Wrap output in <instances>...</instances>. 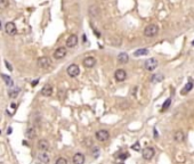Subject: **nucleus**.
I'll list each match as a JSON object with an SVG mask.
<instances>
[{
  "mask_svg": "<svg viewBox=\"0 0 194 164\" xmlns=\"http://www.w3.org/2000/svg\"><path fill=\"white\" fill-rule=\"evenodd\" d=\"M158 32H159V27L156 26L155 24H150V25H147L145 27L144 35L147 37V38H152V37H154V35L158 34Z\"/></svg>",
  "mask_w": 194,
  "mask_h": 164,
  "instance_id": "obj_1",
  "label": "nucleus"
},
{
  "mask_svg": "<svg viewBox=\"0 0 194 164\" xmlns=\"http://www.w3.org/2000/svg\"><path fill=\"white\" fill-rule=\"evenodd\" d=\"M50 65H52V60H50L49 57H47V56H42V57L38 58V66L39 67L48 68V67H50Z\"/></svg>",
  "mask_w": 194,
  "mask_h": 164,
  "instance_id": "obj_2",
  "label": "nucleus"
},
{
  "mask_svg": "<svg viewBox=\"0 0 194 164\" xmlns=\"http://www.w3.org/2000/svg\"><path fill=\"white\" fill-rule=\"evenodd\" d=\"M95 137H96V139H97L98 141L104 142V141L109 140L110 133H109V131H106V130H98V131L95 133Z\"/></svg>",
  "mask_w": 194,
  "mask_h": 164,
  "instance_id": "obj_3",
  "label": "nucleus"
},
{
  "mask_svg": "<svg viewBox=\"0 0 194 164\" xmlns=\"http://www.w3.org/2000/svg\"><path fill=\"white\" fill-rule=\"evenodd\" d=\"M155 154V150L152 148V147H146V148H144L142 151V156L144 160H146V161H150V160H152L153 158V156H154Z\"/></svg>",
  "mask_w": 194,
  "mask_h": 164,
  "instance_id": "obj_4",
  "label": "nucleus"
},
{
  "mask_svg": "<svg viewBox=\"0 0 194 164\" xmlns=\"http://www.w3.org/2000/svg\"><path fill=\"white\" fill-rule=\"evenodd\" d=\"M66 72H67V74H69V76H71V78H76L79 75V73H80V68L78 66L77 64H71L67 69H66Z\"/></svg>",
  "mask_w": 194,
  "mask_h": 164,
  "instance_id": "obj_5",
  "label": "nucleus"
},
{
  "mask_svg": "<svg viewBox=\"0 0 194 164\" xmlns=\"http://www.w3.org/2000/svg\"><path fill=\"white\" fill-rule=\"evenodd\" d=\"M114 78H116V80L118 82H122L126 80V78H127V73H126V71L122 69V68L116 69V73H114Z\"/></svg>",
  "mask_w": 194,
  "mask_h": 164,
  "instance_id": "obj_6",
  "label": "nucleus"
},
{
  "mask_svg": "<svg viewBox=\"0 0 194 164\" xmlns=\"http://www.w3.org/2000/svg\"><path fill=\"white\" fill-rule=\"evenodd\" d=\"M158 66V60L155 58H150L145 62V68L147 71H154Z\"/></svg>",
  "mask_w": 194,
  "mask_h": 164,
  "instance_id": "obj_7",
  "label": "nucleus"
},
{
  "mask_svg": "<svg viewBox=\"0 0 194 164\" xmlns=\"http://www.w3.org/2000/svg\"><path fill=\"white\" fill-rule=\"evenodd\" d=\"M66 56V49L64 47H60L54 51V58L55 59H63Z\"/></svg>",
  "mask_w": 194,
  "mask_h": 164,
  "instance_id": "obj_8",
  "label": "nucleus"
},
{
  "mask_svg": "<svg viewBox=\"0 0 194 164\" xmlns=\"http://www.w3.org/2000/svg\"><path fill=\"white\" fill-rule=\"evenodd\" d=\"M5 30H6V33H7L8 35H15V34H16V31H17L16 25L14 24L13 22H8V23L6 24V26H5Z\"/></svg>",
  "mask_w": 194,
  "mask_h": 164,
  "instance_id": "obj_9",
  "label": "nucleus"
},
{
  "mask_svg": "<svg viewBox=\"0 0 194 164\" xmlns=\"http://www.w3.org/2000/svg\"><path fill=\"white\" fill-rule=\"evenodd\" d=\"M78 44V37L76 34H72L69 37V39L66 40V47L67 48H73Z\"/></svg>",
  "mask_w": 194,
  "mask_h": 164,
  "instance_id": "obj_10",
  "label": "nucleus"
},
{
  "mask_svg": "<svg viewBox=\"0 0 194 164\" xmlns=\"http://www.w3.org/2000/svg\"><path fill=\"white\" fill-rule=\"evenodd\" d=\"M95 64H96V59L94 57H91V56H88V57H86L83 59V66L85 67L91 68L95 66Z\"/></svg>",
  "mask_w": 194,
  "mask_h": 164,
  "instance_id": "obj_11",
  "label": "nucleus"
},
{
  "mask_svg": "<svg viewBox=\"0 0 194 164\" xmlns=\"http://www.w3.org/2000/svg\"><path fill=\"white\" fill-rule=\"evenodd\" d=\"M38 148L41 151H48L49 150V142L46 139H41L38 142Z\"/></svg>",
  "mask_w": 194,
  "mask_h": 164,
  "instance_id": "obj_12",
  "label": "nucleus"
},
{
  "mask_svg": "<svg viewBox=\"0 0 194 164\" xmlns=\"http://www.w3.org/2000/svg\"><path fill=\"white\" fill-rule=\"evenodd\" d=\"M72 161H73V164H83L85 161H86V158H85V155H83V154L77 153V154L73 156Z\"/></svg>",
  "mask_w": 194,
  "mask_h": 164,
  "instance_id": "obj_13",
  "label": "nucleus"
},
{
  "mask_svg": "<svg viewBox=\"0 0 194 164\" xmlns=\"http://www.w3.org/2000/svg\"><path fill=\"white\" fill-rule=\"evenodd\" d=\"M53 91H54V89H53V87L50 84H46L42 89H41V95L45 96V97H49V96L53 95Z\"/></svg>",
  "mask_w": 194,
  "mask_h": 164,
  "instance_id": "obj_14",
  "label": "nucleus"
},
{
  "mask_svg": "<svg viewBox=\"0 0 194 164\" xmlns=\"http://www.w3.org/2000/svg\"><path fill=\"white\" fill-rule=\"evenodd\" d=\"M38 158L43 163H49V161H50L49 155L47 154V151H40L38 154Z\"/></svg>",
  "mask_w": 194,
  "mask_h": 164,
  "instance_id": "obj_15",
  "label": "nucleus"
},
{
  "mask_svg": "<svg viewBox=\"0 0 194 164\" xmlns=\"http://www.w3.org/2000/svg\"><path fill=\"white\" fill-rule=\"evenodd\" d=\"M174 139H175V141H177V142H181V141H184V139H185V135H184V132H183L181 130L176 131V132H175V135H174Z\"/></svg>",
  "mask_w": 194,
  "mask_h": 164,
  "instance_id": "obj_16",
  "label": "nucleus"
},
{
  "mask_svg": "<svg viewBox=\"0 0 194 164\" xmlns=\"http://www.w3.org/2000/svg\"><path fill=\"white\" fill-rule=\"evenodd\" d=\"M128 60H129V57H128V55L126 53H120L118 55V62L120 64H126Z\"/></svg>",
  "mask_w": 194,
  "mask_h": 164,
  "instance_id": "obj_17",
  "label": "nucleus"
},
{
  "mask_svg": "<svg viewBox=\"0 0 194 164\" xmlns=\"http://www.w3.org/2000/svg\"><path fill=\"white\" fill-rule=\"evenodd\" d=\"M36 136H37V130H36L33 126L27 128V130H26V137H27L29 139H33Z\"/></svg>",
  "mask_w": 194,
  "mask_h": 164,
  "instance_id": "obj_18",
  "label": "nucleus"
},
{
  "mask_svg": "<svg viewBox=\"0 0 194 164\" xmlns=\"http://www.w3.org/2000/svg\"><path fill=\"white\" fill-rule=\"evenodd\" d=\"M192 88H193V82L188 81L187 83H186V85L183 88V90H181V95H186L187 92H190V91L192 90Z\"/></svg>",
  "mask_w": 194,
  "mask_h": 164,
  "instance_id": "obj_19",
  "label": "nucleus"
},
{
  "mask_svg": "<svg viewBox=\"0 0 194 164\" xmlns=\"http://www.w3.org/2000/svg\"><path fill=\"white\" fill-rule=\"evenodd\" d=\"M1 78H2V80L5 81V83L8 85V87H13V80L11 79V76H8V75H6V74H1Z\"/></svg>",
  "mask_w": 194,
  "mask_h": 164,
  "instance_id": "obj_20",
  "label": "nucleus"
},
{
  "mask_svg": "<svg viewBox=\"0 0 194 164\" xmlns=\"http://www.w3.org/2000/svg\"><path fill=\"white\" fill-rule=\"evenodd\" d=\"M148 54V50L146 49V48H141V49H138V50H136L134 55L136 56V57H138V56H145V55Z\"/></svg>",
  "mask_w": 194,
  "mask_h": 164,
  "instance_id": "obj_21",
  "label": "nucleus"
},
{
  "mask_svg": "<svg viewBox=\"0 0 194 164\" xmlns=\"http://www.w3.org/2000/svg\"><path fill=\"white\" fill-rule=\"evenodd\" d=\"M98 12H99V10H98L97 6H90V7H89V14H90V16H92V17H96Z\"/></svg>",
  "mask_w": 194,
  "mask_h": 164,
  "instance_id": "obj_22",
  "label": "nucleus"
},
{
  "mask_svg": "<svg viewBox=\"0 0 194 164\" xmlns=\"http://www.w3.org/2000/svg\"><path fill=\"white\" fill-rule=\"evenodd\" d=\"M18 94H20V89H18V88H14V89H12V90L8 92V96H9L11 98H16V97L18 96Z\"/></svg>",
  "mask_w": 194,
  "mask_h": 164,
  "instance_id": "obj_23",
  "label": "nucleus"
},
{
  "mask_svg": "<svg viewBox=\"0 0 194 164\" xmlns=\"http://www.w3.org/2000/svg\"><path fill=\"white\" fill-rule=\"evenodd\" d=\"M151 80H152V82H161L163 80V75L162 74H154Z\"/></svg>",
  "mask_w": 194,
  "mask_h": 164,
  "instance_id": "obj_24",
  "label": "nucleus"
},
{
  "mask_svg": "<svg viewBox=\"0 0 194 164\" xmlns=\"http://www.w3.org/2000/svg\"><path fill=\"white\" fill-rule=\"evenodd\" d=\"M9 6V0H0V10L6 9Z\"/></svg>",
  "mask_w": 194,
  "mask_h": 164,
  "instance_id": "obj_25",
  "label": "nucleus"
},
{
  "mask_svg": "<svg viewBox=\"0 0 194 164\" xmlns=\"http://www.w3.org/2000/svg\"><path fill=\"white\" fill-rule=\"evenodd\" d=\"M170 104H171V99H170V98H168V99H167V100L163 103V105H162V109H161V110H162V112L167 110V108H168L169 106H170Z\"/></svg>",
  "mask_w": 194,
  "mask_h": 164,
  "instance_id": "obj_26",
  "label": "nucleus"
},
{
  "mask_svg": "<svg viewBox=\"0 0 194 164\" xmlns=\"http://www.w3.org/2000/svg\"><path fill=\"white\" fill-rule=\"evenodd\" d=\"M55 164H69V163H67V160H66V158L60 157V158H57V161L55 162Z\"/></svg>",
  "mask_w": 194,
  "mask_h": 164,
  "instance_id": "obj_27",
  "label": "nucleus"
},
{
  "mask_svg": "<svg viewBox=\"0 0 194 164\" xmlns=\"http://www.w3.org/2000/svg\"><path fill=\"white\" fill-rule=\"evenodd\" d=\"M131 149L135 150V151H139V150H141V145H139V142H135V144L131 146Z\"/></svg>",
  "mask_w": 194,
  "mask_h": 164,
  "instance_id": "obj_28",
  "label": "nucleus"
},
{
  "mask_svg": "<svg viewBox=\"0 0 194 164\" xmlns=\"http://www.w3.org/2000/svg\"><path fill=\"white\" fill-rule=\"evenodd\" d=\"M120 160H127L129 157V153H121L119 156H118Z\"/></svg>",
  "mask_w": 194,
  "mask_h": 164,
  "instance_id": "obj_29",
  "label": "nucleus"
},
{
  "mask_svg": "<svg viewBox=\"0 0 194 164\" xmlns=\"http://www.w3.org/2000/svg\"><path fill=\"white\" fill-rule=\"evenodd\" d=\"M5 65H6V67H7V69H8V71H11V72L13 71V67H12V65H11V64H9V63H8L7 60H5Z\"/></svg>",
  "mask_w": 194,
  "mask_h": 164,
  "instance_id": "obj_30",
  "label": "nucleus"
},
{
  "mask_svg": "<svg viewBox=\"0 0 194 164\" xmlns=\"http://www.w3.org/2000/svg\"><path fill=\"white\" fill-rule=\"evenodd\" d=\"M38 80H34V81L32 82V87H34V85H37V83H38Z\"/></svg>",
  "mask_w": 194,
  "mask_h": 164,
  "instance_id": "obj_31",
  "label": "nucleus"
},
{
  "mask_svg": "<svg viewBox=\"0 0 194 164\" xmlns=\"http://www.w3.org/2000/svg\"><path fill=\"white\" fill-rule=\"evenodd\" d=\"M2 28V23H1V21H0V30Z\"/></svg>",
  "mask_w": 194,
  "mask_h": 164,
  "instance_id": "obj_32",
  "label": "nucleus"
},
{
  "mask_svg": "<svg viewBox=\"0 0 194 164\" xmlns=\"http://www.w3.org/2000/svg\"><path fill=\"white\" fill-rule=\"evenodd\" d=\"M192 46H194V40L192 41Z\"/></svg>",
  "mask_w": 194,
  "mask_h": 164,
  "instance_id": "obj_33",
  "label": "nucleus"
},
{
  "mask_svg": "<svg viewBox=\"0 0 194 164\" xmlns=\"http://www.w3.org/2000/svg\"><path fill=\"white\" fill-rule=\"evenodd\" d=\"M119 164H123V163H119Z\"/></svg>",
  "mask_w": 194,
  "mask_h": 164,
  "instance_id": "obj_34",
  "label": "nucleus"
}]
</instances>
